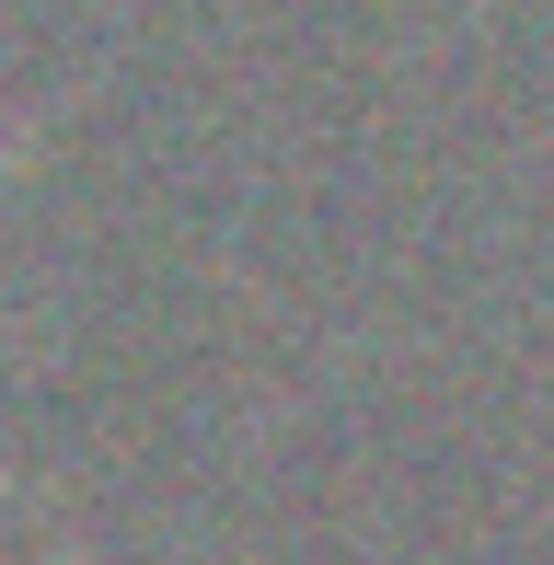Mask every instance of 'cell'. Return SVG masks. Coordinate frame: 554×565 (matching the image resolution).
I'll list each match as a JSON object with an SVG mask.
<instances>
[{
	"instance_id": "6da1fadb",
	"label": "cell",
	"mask_w": 554,
	"mask_h": 565,
	"mask_svg": "<svg viewBox=\"0 0 554 565\" xmlns=\"http://www.w3.org/2000/svg\"><path fill=\"white\" fill-rule=\"evenodd\" d=\"M23 139H35V127H12V139H0V173H12V150H23Z\"/></svg>"
}]
</instances>
